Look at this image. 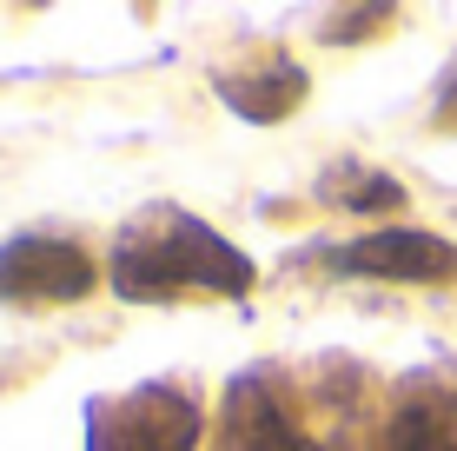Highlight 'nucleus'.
I'll return each mask as SVG.
<instances>
[{
    "mask_svg": "<svg viewBox=\"0 0 457 451\" xmlns=\"http://www.w3.org/2000/svg\"><path fill=\"white\" fill-rule=\"evenodd\" d=\"M113 286L126 299H172V292H245L252 266L219 232H206L186 213H153L120 239Z\"/></svg>",
    "mask_w": 457,
    "mask_h": 451,
    "instance_id": "nucleus-1",
    "label": "nucleus"
},
{
    "mask_svg": "<svg viewBox=\"0 0 457 451\" xmlns=\"http://www.w3.org/2000/svg\"><path fill=\"white\" fill-rule=\"evenodd\" d=\"M87 286H93V266L67 239H13L0 253V299L67 305V299H87Z\"/></svg>",
    "mask_w": 457,
    "mask_h": 451,
    "instance_id": "nucleus-2",
    "label": "nucleus"
},
{
    "mask_svg": "<svg viewBox=\"0 0 457 451\" xmlns=\"http://www.w3.org/2000/svg\"><path fill=\"white\" fill-rule=\"evenodd\" d=\"M199 418L193 405L166 392H139V398H113L93 418V451H193Z\"/></svg>",
    "mask_w": 457,
    "mask_h": 451,
    "instance_id": "nucleus-3",
    "label": "nucleus"
},
{
    "mask_svg": "<svg viewBox=\"0 0 457 451\" xmlns=\"http://www.w3.org/2000/svg\"><path fill=\"white\" fill-rule=\"evenodd\" d=\"M345 272H371V279H418V286H437V279H457V246L437 239V232L418 226H385L365 232V239L338 246Z\"/></svg>",
    "mask_w": 457,
    "mask_h": 451,
    "instance_id": "nucleus-4",
    "label": "nucleus"
},
{
    "mask_svg": "<svg viewBox=\"0 0 457 451\" xmlns=\"http://www.w3.org/2000/svg\"><path fill=\"white\" fill-rule=\"evenodd\" d=\"M391 451H457V398L418 392L391 418Z\"/></svg>",
    "mask_w": 457,
    "mask_h": 451,
    "instance_id": "nucleus-5",
    "label": "nucleus"
}]
</instances>
